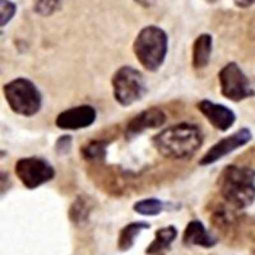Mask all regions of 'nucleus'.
Returning a JSON list of instances; mask_svg holds the SVG:
<instances>
[{
  "instance_id": "f257e3e1",
  "label": "nucleus",
  "mask_w": 255,
  "mask_h": 255,
  "mask_svg": "<svg viewBox=\"0 0 255 255\" xmlns=\"http://www.w3.org/2000/svg\"><path fill=\"white\" fill-rule=\"evenodd\" d=\"M203 131L198 125L180 123L166 128L152 138L161 156L171 159H190L203 145Z\"/></svg>"
},
{
  "instance_id": "f03ea898",
  "label": "nucleus",
  "mask_w": 255,
  "mask_h": 255,
  "mask_svg": "<svg viewBox=\"0 0 255 255\" xmlns=\"http://www.w3.org/2000/svg\"><path fill=\"white\" fill-rule=\"evenodd\" d=\"M220 194L234 209H247L255 202V170L229 165L218 177Z\"/></svg>"
},
{
  "instance_id": "7ed1b4c3",
  "label": "nucleus",
  "mask_w": 255,
  "mask_h": 255,
  "mask_svg": "<svg viewBox=\"0 0 255 255\" xmlns=\"http://www.w3.org/2000/svg\"><path fill=\"white\" fill-rule=\"evenodd\" d=\"M136 60L148 72H157L168 52V36L161 27L149 24L138 32L133 42Z\"/></svg>"
},
{
  "instance_id": "20e7f679",
  "label": "nucleus",
  "mask_w": 255,
  "mask_h": 255,
  "mask_svg": "<svg viewBox=\"0 0 255 255\" xmlns=\"http://www.w3.org/2000/svg\"><path fill=\"white\" fill-rule=\"evenodd\" d=\"M3 93L8 106L14 114L32 118L42 108V95L35 83L19 77L3 86Z\"/></svg>"
},
{
  "instance_id": "39448f33",
  "label": "nucleus",
  "mask_w": 255,
  "mask_h": 255,
  "mask_svg": "<svg viewBox=\"0 0 255 255\" xmlns=\"http://www.w3.org/2000/svg\"><path fill=\"white\" fill-rule=\"evenodd\" d=\"M114 99L128 108L140 101L147 93V83L142 72L131 65H123L114 73L111 79Z\"/></svg>"
},
{
  "instance_id": "423d86ee",
  "label": "nucleus",
  "mask_w": 255,
  "mask_h": 255,
  "mask_svg": "<svg viewBox=\"0 0 255 255\" xmlns=\"http://www.w3.org/2000/svg\"><path fill=\"white\" fill-rule=\"evenodd\" d=\"M221 95L232 102H240L255 96L248 76L235 61L227 63L218 73Z\"/></svg>"
},
{
  "instance_id": "0eeeda50",
  "label": "nucleus",
  "mask_w": 255,
  "mask_h": 255,
  "mask_svg": "<svg viewBox=\"0 0 255 255\" xmlns=\"http://www.w3.org/2000/svg\"><path fill=\"white\" fill-rule=\"evenodd\" d=\"M14 171L19 181L29 190L51 181L55 170L51 163L41 157H23L15 162Z\"/></svg>"
},
{
  "instance_id": "6e6552de",
  "label": "nucleus",
  "mask_w": 255,
  "mask_h": 255,
  "mask_svg": "<svg viewBox=\"0 0 255 255\" xmlns=\"http://www.w3.org/2000/svg\"><path fill=\"white\" fill-rule=\"evenodd\" d=\"M253 139V133L249 128H241L231 135L225 136L217 143L212 145L208 151L199 159L200 166H209L218 162L223 157L229 156L230 153L235 152L239 148L247 145Z\"/></svg>"
},
{
  "instance_id": "1a4fd4ad",
  "label": "nucleus",
  "mask_w": 255,
  "mask_h": 255,
  "mask_svg": "<svg viewBox=\"0 0 255 255\" xmlns=\"http://www.w3.org/2000/svg\"><path fill=\"white\" fill-rule=\"evenodd\" d=\"M97 113L91 105H79L61 111L55 119L56 128L61 130H82L96 122Z\"/></svg>"
},
{
  "instance_id": "9d476101",
  "label": "nucleus",
  "mask_w": 255,
  "mask_h": 255,
  "mask_svg": "<svg viewBox=\"0 0 255 255\" xmlns=\"http://www.w3.org/2000/svg\"><path fill=\"white\" fill-rule=\"evenodd\" d=\"M166 123V114L157 106L140 111L127 124L124 136L127 140L135 139L136 136L144 133L148 129H157Z\"/></svg>"
},
{
  "instance_id": "9b49d317",
  "label": "nucleus",
  "mask_w": 255,
  "mask_h": 255,
  "mask_svg": "<svg viewBox=\"0 0 255 255\" xmlns=\"http://www.w3.org/2000/svg\"><path fill=\"white\" fill-rule=\"evenodd\" d=\"M197 108L209 124L220 131H227L236 122V114L226 105L216 104L211 100H202L198 102Z\"/></svg>"
},
{
  "instance_id": "f8f14e48",
  "label": "nucleus",
  "mask_w": 255,
  "mask_h": 255,
  "mask_svg": "<svg viewBox=\"0 0 255 255\" xmlns=\"http://www.w3.org/2000/svg\"><path fill=\"white\" fill-rule=\"evenodd\" d=\"M218 238L206 229L203 222L193 220L186 225L183 234V244L185 247H199L211 249L218 244Z\"/></svg>"
},
{
  "instance_id": "ddd939ff",
  "label": "nucleus",
  "mask_w": 255,
  "mask_h": 255,
  "mask_svg": "<svg viewBox=\"0 0 255 255\" xmlns=\"http://www.w3.org/2000/svg\"><path fill=\"white\" fill-rule=\"evenodd\" d=\"M177 229L175 226L161 227L154 232V239L147 248L145 255H166L171 252L172 244L177 239Z\"/></svg>"
},
{
  "instance_id": "4468645a",
  "label": "nucleus",
  "mask_w": 255,
  "mask_h": 255,
  "mask_svg": "<svg viewBox=\"0 0 255 255\" xmlns=\"http://www.w3.org/2000/svg\"><path fill=\"white\" fill-rule=\"evenodd\" d=\"M212 50H213V37L209 33H202L195 38L193 44L191 64L195 70L206 69L211 61Z\"/></svg>"
},
{
  "instance_id": "2eb2a0df",
  "label": "nucleus",
  "mask_w": 255,
  "mask_h": 255,
  "mask_svg": "<svg viewBox=\"0 0 255 255\" xmlns=\"http://www.w3.org/2000/svg\"><path fill=\"white\" fill-rule=\"evenodd\" d=\"M151 227V225L144 221H136V222L128 223L127 226L122 229L118 238V249L120 252H128L134 247L135 244V239L140 235V232L148 230Z\"/></svg>"
},
{
  "instance_id": "dca6fc26",
  "label": "nucleus",
  "mask_w": 255,
  "mask_h": 255,
  "mask_svg": "<svg viewBox=\"0 0 255 255\" xmlns=\"http://www.w3.org/2000/svg\"><path fill=\"white\" fill-rule=\"evenodd\" d=\"M92 212V204L87 197H78L73 202L69 209V218L76 226H82L87 222Z\"/></svg>"
},
{
  "instance_id": "f3484780",
  "label": "nucleus",
  "mask_w": 255,
  "mask_h": 255,
  "mask_svg": "<svg viewBox=\"0 0 255 255\" xmlns=\"http://www.w3.org/2000/svg\"><path fill=\"white\" fill-rule=\"evenodd\" d=\"M168 204L162 202L157 198H145V199L138 200L133 206V209L135 213L144 217H153V216L161 215L166 209Z\"/></svg>"
},
{
  "instance_id": "a211bd4d",
  "label": "nucleus",
  "mask_w": 255,
  "mask_h": 255,
  "mask_svg": "<svg viewBox=\"0 0 255 255\" xmlns=\"http://www.w3.org/2000/svg\"><path fill=\"white\" fill-rule=\"evenodd\" d=\"M109 142L101 139H95L84 144L81 149V153L87 161H104L108 156Z\"/></svg>"
},
{
  "instance_id": "6ab92c4d",
  "label": "nucleus",
  "mask_w": 255,
  "mask_h": 255,
  "mask_svg": "<svg viewBox=\"0 0 255 255\" xmlns=\"http://www.w3.org/2000/svg\"><path fill=\"white\" fill-rule=\"evenodd\" d=\"M63 0H33V12L40 17H50L60 9Z\"/></svg>"
},
{
  "instance_id": "aec40b11",
  "label": "nucleus",
  "mask_w": 255,
  "mask_h": 255,
  "mask_svg": "<svg viewBox=\"0 0 255 255\" xmlns=\"http://www.w3.org/2000/svg\"><path fill=\"white\" fill-rule=\"evenodd\" d=\"M17 13V4L12 0H0V24L5 27L14 18Z\"/></svg>"
},
{
  "instance_id": "412c9836",
  "label": "nucleus",
  "mask_w": 255,
  "mask_h": 255,
  "mask_svg": "<svg viewBox=\"0 0 255 255\" xmlns=\"http://www.w3.org/2000/svg\"><path fill=\"white\" fill-rule=\"evenodd\" d=\"M72 135L67 134V135H61L58 140L55 142V151L59 154H67L69 153L70 149H72Z\"/></svg>"
},
{
  "instance_id": "4be33fe9",
  "label": "nucleus",
  "mask_w": 255,
  "mask_h": 255,
  "mask_svg": "<svg viewBox=\"0 0 255 255\" xmlns=\"http://www.w3.org/2000/svg\"><path fill=\"white\" fill-rule=\"evenodd\" d=\"M234 3H235V5L238 6V8H250L252 5H254L255 4V0H234Z\"/></svg>"
},
{
  "instance_id": "5701e85b",
  "label": "nucleus",
  "mask_w": 255,
  "mask_h": 255,
  "mask_svg": "<svg viewBox=\"0 0 255 255\" xmlns=\"http://www.w3.org/2000/svg\"><path fill=\"white\" fill-rule=\"evenodd\" d=\"M134 1L143 8H151L152 5H154L157 0H134Z\"/></svg>"
},
{
  "instance_id": "b1692460",
  "label": "nucleus",
  "mask_w": 255,
  "mask_h": 255,
  "mask_svg": "<svg viewBox=\"0 0 255 255\" xmlns=\"http://www.w3.org/2000/svg\"><path fill=\"white\" fill-rule=\"evenodd\" d=\"M204 1H206V3H208V4H216L218 0H204Z\"/></svg>"
}]
</instances>
